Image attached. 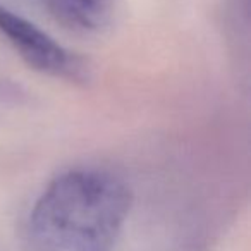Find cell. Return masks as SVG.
<instances>
[{
	"mask_svg": "<svg viewBox=\"0 0 251 251\" xmlns=\"http://www.w3.org/2000/svg\"><path fill=\"white\" fill-rule=\"evenodd\" d=\"M133 205L129 184L101 167H74L45 186L26 222L33 251H112Z\"/></svg>",
	"mask_w": 251,
	"mask_h": 251,
	"instance_id": "obj_1",
	"label": "cell"
},
{
	"mask_svg": "<svg viewBox=\"0 0 251 251\" xmlns=\"http://www.w3.org/2000/svg\"><path fill=\"white\" fill-rule=\"evenodd\" d=\"M224 31L230 45L236 47L237 57L243 55V62L248 67V59H250V4L248 0H226Z\"/></svg>",
	"mask_w": 251,
	"mask_h": 251,
	"instance_id": "obj_4",
	"label": "cell"
},
{
	"mask_svg": "<svg viewBox=\"0 0 251 251\" xmlns=\"http://www.w3.org/2000/svg\"><path fill=\"white\" fill-rule=\"evenodd\" d=\"M0 36L36 73L69 84L90 83L91 66L84 57L4 4H0Z\"/></svg>",
	"mask_w": 251,
	"mask_h": 251,
	"instance_id": "obj_2",
	"label": "cell"
},
{
	"mask_svg": "<svg viewBox=\"0 0 251 251\" xmlns=\"http://www.w3.org/2000/svg\"><path fill=\"white\" fill-rule=\"evenodd\" d=\"M64 29L81 36L110 31L121 12V0H38Z\"/></svg>",
	"mask_w": 251,
	"mask_h": 251,
	"instance_id": "obj_3",
	"label": "cell"
},
{
	"mask_svg": "<svg viewBox=\"0 0 251 251\" xmlns=\"http://www.w3.org/2000/svg\"><path fill=\"white\" fill-rule=\"evenodd\" d=\"M23 101H25V93L21 88L5 79H0V114L21 107Z\"/></svg>",
	"mask_w": 251,
	"mask_h": 251,
	"instance_id": "obj_5",
	"label": "cell"
}]
</instances>
